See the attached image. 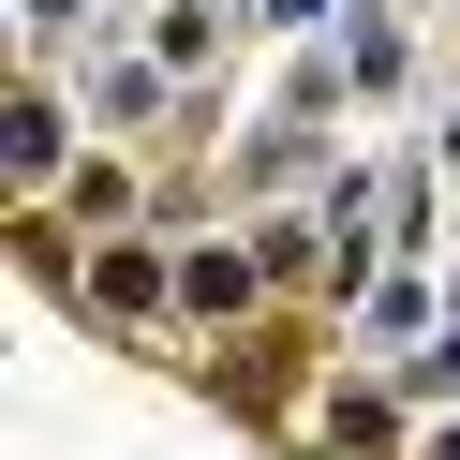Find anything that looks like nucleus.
<instances>
[{
  "label": "nucleus",
  "mask_w": 460,
  "mask_h": 460,
  "mask_svg": "<svg viewBox=\"0 0 460 460\" xmlns=\"http://www.w3.org/2000/svg\"><path fill=\"white\" fill-rule=\"evenodd\" d=\"M282 15H297V0H282Z\"/></svg>",
  "instance_id": "obj_1"
}]
</instances>
